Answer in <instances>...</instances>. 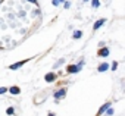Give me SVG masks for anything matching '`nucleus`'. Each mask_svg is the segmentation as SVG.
Listing matches in <instances>:
<instances>
[{
  "label": "nucleus",
  "mask_w": 125,
  "mask_h": 116,
  "mask_svg": "<svg viewBox=\"0 0 125 116\" xmlns=\"http://www.w3.org/2000/svg\"><path fill=\"white\" fill-rule=\"evenodd\" d=\"M83 65H84V62H83V60H81L78 65H71V66H68L66 72H68V74H77V72H80V71H81Z\"/></svg>",
  "instance_id": "f257e3e1"
},
{
  "label": "nucleus",
  "mask_w": 125,
  "mask_h": 116,
  "mask_svg": "<svg viewBox=\"0 0 125 116\" xmlns=\"http://www.w3.org/2000/svg\"><path fill=\"white\" fill-rule=\"evenodd\" d=\"M65 96H66V88H60V90H57V91L54 93V98H56V100L63 98Z\"/></svg>",
  "instance_id": "f03ea898"
},
{
  "label": "nucleus",
  "mask_w": 125,
  "mask_h": 116,
  "mask_svg": "<svg viewBox=\"0 0 125 116\" xmlns=\"http://www.w3.org/2000/svg\"><path fill=\"white\" fill-rule=\"evenodd\" d=\"M97 56L99 57H107L109 56V48L107 47H100L99 51H97Z\"/></svg>",
  "instance_id": "7ed1b4c3"
},
{
  "label": "nucleus",
  "mask_w": 125,
  "mask_h": 116,
  "mask_svg": "<svg viewBox=\"0 0 125 116\" xmlns=\"http://www.w3.org/2000/svg\"><path fill=\"white\" fill-rule=\"evenodd\" d=\"M27 62H28V59H25V60H21V62H18V63H13V65H10V66H9V69H10V71H16V69H19L22 65H25Z\"/></svg>",
  "instance_id": "20e7f679"
},
{
  "label": "nucleus",
  "mask_w": 125,
  "mask_h": 116,
  "mask_svg": "<svg viewBox=\"0 0 125 116\" xmlns=\"http://www.w3.org/2000/svg\"><path fill=\"white\" fill-rule=\"evenodd\" d=\"M56 78H57V75H56L54 72H49V74H46V75H44V79H46L47 82H53Z\"/></svg>",
  "instance_id": "39448f33"
},
{
  "label": "nucleus",
  "mask_w": 125,
  "mask_h": 116,
  "mask_svg": "<svg viewBox=\"0 0 125 116\" xmlns=\"http://www.w3.org/2000/svg\"><path fill=\"white\" fill-rule=\"evenodd\" d=\"M110 104H112V103H106V104H103V106L99 109V112H97V116H102V115H103V113H104V112H106L109 107H110Z\"/></svg>",
  "instance_id": "423d86ee"
},
{
  "label": "nucleus",
  "mask_w": 125,
  "mask_h": 116,
  "mask_svg": "<svg viewBox=\"0 0 125 116\" xmlns=\"http://www.w3.org/2000/svg\"><path fill=\"white\" fill-rule=\"evenodd\" d=\"M8 91H9L10 94H13V96H18V94L21 93V88H19V87H16V85H13V87L8 88Z\"/></svg>",
  "instance_id": "0eeeda50"
},
{
  "label": "nucleus",
  "mask_w": 125,
  "mask_h": 116,
  "mask_svg": "<svg viewBox=\"0 0 125 116\" xmlns=\"http://www.w3.org/2000/svg\"><path fill=\"white\" fill-rule=\"evenodd\" d=\"M104 22H106V19H104V18H102V19H99V21H97V22L94 24V27H93V29H99V28H100V27H102V25H103Z\"/></svg>",
  "instance_id": "6e6552de"
},
{
  "label": "nucleus",
  "mask_w": 125,
  "mask_h": 116,
  "mask_svg": "<svg viewBox=\"0 0 125 116\" xmlns=\"http://www.w3.org/2000/svg\"><path fill=\"white\" fill-rule=\"evenodd\" d=\"M106 69H109V65H107V63H102V65L99 66V72H104Z\"/></svg>",
  "instance_id": "1a4fd4ad"
},
{
  "label": "nucleus",
  "mask_w": 125,
  "mask_h": 116,
  "mask_svg": "<svg viewBox=\"0 0 125 116\" xmlns=\"http://www.w3.org/2000/svg\"><path fill=\"white\" fill-rule=\"evenodd\" d=\"M81 35H83V32H81V31H75V32H74V38H75V40L81 38Z\"/></svg>",
  "instance_id": "9d476101"
},
{
  "label": "nucleus",
  "mask_w": 125,
  "mask_h": 116,
  "mask_svg": "<svg viewBox=\"0 0 125 116\" xmlns=\"http://www.w3.org/2000/svg\"><path fill=\"white\" fill-rule=\"evenodd\" d=\"M6 113H8L9 116H13V113H15V109H13V107H8V110H6Z\"/></svg>",
  "instance_id": "9b49d317"
},
{
  "label": "nucleus",
  "mask_w": 125,
  "mask_h": 116,
  "mask_svg": "<svg viewBox=\"0 0 125 116\" xmlns=\"http://www.w3.org/2000/svg\"><path fill=\"white\" fill-rule=\"evenodd\" d=\"M91 5H93V8L96 9V8L100 6V2H99V0H91Z\"/></svg>",
  "instance_id": "f8f14e48"
},
{
  "label": "nucleus",
  "mask_w": 125,
  "mask_h": 116,
  "mask_svg": "<svg viewBox=\"0 0 125 116\" xmlns=\"http://www.w3.org/2000/svg\"><path fill=\"white\" fill-rule=\"evenodd\" d=\"M5 93H8V88L6 87H0V94H5Z\"/></svg>",
  "instance_id": "ddd939ff"
},
{
  "label": "nucleus",
  "mask_w": 125,
  "mask_h": 116,
  "mask_svg": "<svg viewBox=\"0 0 125 116\" xmlns=\"http://www.w3.org/2000/svg\"><path fill=\"white\" fill-rule=\"evenodd\" d=\"M106 115H107V116H110V115H113V110H112V109L109 107V109L106 110Z\"/></svg>",
  "instance_id": "4468645a"
},
{
  "label": "nucleus",
  "mask_w": 125,
  "mask_h": 116,
  "mask_svg": "<svg viewBox=\"0 0 125 116\" xmlns=\"http://www.w3.org/2000/svg\"><path fill=\"white\" fill-rule=\"evenodd\" d=\"M116 68H118V62H113V63H112V71H115Z\"/></svg>",
  "instance_id": "2eb2a0df"
},
{
  "label": "nucleus",
  "mask_w": 125,
  "mask_h": 116,
  "mask_svg": "<svg viewBox=\"0 0 125 116\" xmlns=\"http://www.w3.org/2000/svg\"><path fill=\"white\" fill-rule=\"evenodd\" d=\"M27 2H30V3H32V5H35V6L38 5V2H37V0H27Z\"/></svg>",
  "instance_id": "dca6fc26"
},
{
  "label": "nucleus",
  "mask_w": 125,
  "mask_h": 116,
  "mask_svg": "<svg viewBox=\"0 0 125 116\" xmlns=\"http://www.w3.org/2000/svg\"><path fill=\"white\" fill-rule=\"evenodd\" d=\"M52 3H53V5H54V6H57V5H59V3H60V2H59V0H53V2H52Z\"/></svg>",
  "instance_id": "f3484780"
},
{
  "label": "nucleus",
  "mask_w": 125,
  "mask_h": 116,
  "mask_svg": "<svg viewBox=\"0 0 125 116\" xmlns=\"http://www.w3.org/2000/svg\"><path fill=\"white\" fill-rule=\"evenodd\" d=\"M69 6H71V3H69V2H65V9H68Z\"/></svg>",
  "instance_id": "a211bd4d"
},
{
  "label": "nucleus",
  "mask_w": 125,
  "mask_h": 116,
  "mask_svg": "<svg viewBox=\"0 0 125 116\" xmlns=\"http://www.w3.org/2000/svg\"><path fill=\"white\" fill-rule=\"evenodd\" d=\"M49 116H56V115H54L53 112H49Z\"/></svg>",
  "instance_id": "6ab92c4d"
}]
</instances>
